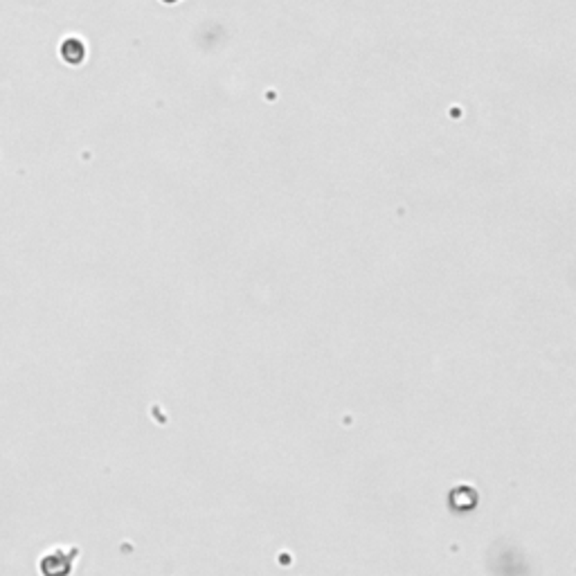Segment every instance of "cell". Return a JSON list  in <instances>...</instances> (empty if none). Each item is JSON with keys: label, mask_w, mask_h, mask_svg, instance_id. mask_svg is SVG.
Returning a JSON list of instances; mask_svg holds the SVG:
<instances>
[{"label": "cell", "mask_w": 576, "mask_h": 576, "mask_svg": "<svg viewBox=\"0 0 576 576\" xmlns=\"http://www.w3.org/2000/svg\"><path fill=\"white\" fill-rule=\"evenodd\" d=\"M61 54H64L68 64H81L86 57V47L79 39H68L64 45H61Z\"/></svg>", "instance_id": "cell-1"}, {"label": "cell", "mask_w": 576, "mask_h": 576, "mask_svg": "<svg viewBox=\"0 0 576 576\" xmlns=\"http://www.w3.org/2000/svg\"><path fill=\"white\" fill-rule=\"evenodd\" d=\"M163 3H167V5H171V3H178V0H163Z\"/></svg>", "instance_id": "cell-2"}]
</instances>
